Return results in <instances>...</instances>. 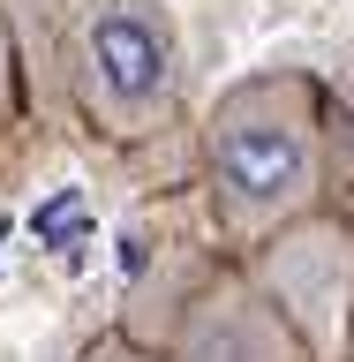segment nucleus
<instances>
[{
	"mask_svg": "<svg viewBox=\"0 0 354 362\" xmlns=\"http://www.w3.org/2000/svg\"><path fill=\"white\" fill-rule=\"evenodd\" d=\"M324 98L309 76H249L203 121V197L226 249H264L324 197Z\"/></svg>",
	"mask_w": 354,
	"mask_h": 362,
	"instance_id": "nucleus-1",
	"label": "nucleus"
},
{
	"mask_svg": "<svg viewBox=\"0 0 354 362\" xmlns=\"http://www.w3.org/2000/svg\"><path fill=\"white\" fill-rule=\"evenodd\" d=\"M61 76L98 136L136 144L174 113V30L158 0H61Z\"/></svg>",
	"mask_w": 354,
	"mask_h": 362,
	"instance_id": "nucleus-2",
	"label": "nucleus"
},
{
	"mask_svg": "<svg viewBox=\"0 0 354 362\" xmlns=\"http://www.w3.org/2000/svg\"><path fill=\"white\" fill-rule=\"evenodd\" d=\"M256 279L287 310V325L302 332L309 362H339L354 339V226L332 211L294 219L287 234H271L256 249Z\"/></svg>",
	"mask_w": 354,
	"mask_h": 362,
	"instance_id": "nucleus-3",
	"label": "nucleus"
},
{
	"mask_svg": "<svg viewBox=\"0 0 354 362\" xmlns=\"http://www.w3.org/2000/svg\"><path fill=\"white\" fill-rule=\"evenodd\" d=\"M158 362H309V347L264 294V279L234 264L181 302V325Z\"/></svg>",
	"mask_w": 354,
	"mask_h": 362,
	"instance_id": "nucleus-4",
	"label": "nucleus"
},
{
	"mask_svg": "<svg viewBox=\"0 0 354 362\" xmlns=\"http://www.w3.org/2000/svg\"><path fill=\"white\" fill-rule=\"evenodd\" d=\"M16 113H23V53H16V30H8V8H0V151L16 136Z\"/></svg>",
	"mask_w": 354,
	"mask_h": 362,
	"instance_id": "nucleus-5",
	"label": "nucleus"
},
{
	"mask_svg": "<svg viewBox=\"0 0 354 362\" xmlns=\"http://www.w3.org/2000/svg\"><path fill=\"white\" fill-rule=\"evenodd\" d=\"M83 362H158V355H151V347H136V339H121V332H113V339H90V347H83Z\"/></svg>",
	"mask_w": 354,
	"mask_h": 362,
	"instance_id": "nucleus-6",
	"label": "nucleus"
}]
</instances>
